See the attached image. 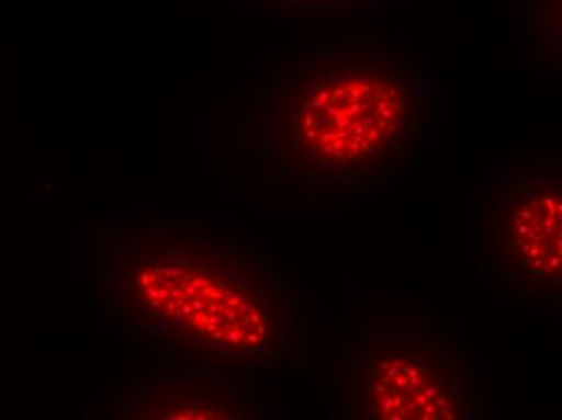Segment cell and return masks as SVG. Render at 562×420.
Masks as SVG:
<instances>
[{
    "label": "cell",
    "mask_w": 562,
    "mask_h": 420,
    "mask_svg": "<svg viewBox=\"0 0 562 420\" xmlns=\"http://www.w3.org/2000/svg\"><path fill=\"white\" fill-rule=\"evenodd\" d=\"M324 2L338 3V2H348V0H324Z\"/></svg>",
    "instance_id": "5b68a950"
},
{
    "label": "cell",
    "mask_w": 562,
    "mask_h": 420,
    "mask_svg": "<svg viewBox=\"0 0 562 420\" xmlns=\"http://www.w3.org/2000/svg\"><path fill=\"white\" fill-rule=\"evenodd\" d=\"M419 121L414 77L400 60L334 53L315 60L291 92V154L315 179L356 183L392 166Z\"/></svg>",
    "instance_id": "6da1fadb"
},
{
    "label": "cell",
    "mask_w": 562,
    "mask_h": 420,
    "mask_svg": "<svg viewBox=\"0 0 562 420\" xmlns=\"http://www.w3.org/2000/svg\"><path fill=\"white\" fill-rule=\"evenodd\" d=\"M560 179L520 175L496 203V262L530 290L553 288L562 272Z\"/></svg>",
    "instance_id": "277c9868"
},
{
    "label": "cell",
    "mask_w": 562,
    "mask_h": 420,
    "mask_svg": "<svg viewBox=\"0 0 562 420\" xmlns=\"http://www.w3.org/2000/svg\"><path fill=\"white\" fill-rule=\"evenodd\" d=\"M150 279L147 298L164 300L175 326L205 350L252 356L269 348L276 329L272 295L248 269L222 258L171 262Z\"/></svg>",
    "instance_id": "7a4b0ae2"
},
{
    "label": "cell",
    "mask_w": 562,
    "mask_h": 420,
    "mask_svg": "<svg viewBox=\"0 0 562 420\" xmlns=\"http://www.w3.org/2000/svg\"><path fill=\"white\" fill-rule=\"evenodd\" d=\"M362 416L380 420H456L469 409L458 362L428 343H393L362 360L358 375Z\"/></svg>",
    "instance_id": "3957f363"
}]
</instances>
